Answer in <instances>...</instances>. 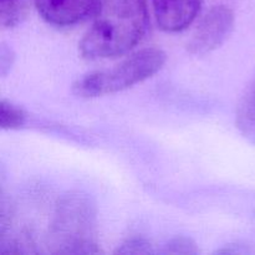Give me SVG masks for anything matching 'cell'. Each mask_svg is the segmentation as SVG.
<instances>
[{
	"label": "cell",
	"instance_id": "cell-11",
	"mask_svg": "<svg viewBox=\"0 0 255 255\" xmlns=\"http://www.w3.org/2000/svg\"><path fill=\"white\" fill-rule=\"evenodd\" d=\"M151 252V244L148 241L142 237H131V238L126 239L116 253L120 254H146Z\"/></svg>",
	"mask_w": 255,
	"mask_h": 255
},
{
	"label": "cell",
	"instance_id": "cell-3",
	"mask_svg": "<svg viewBox=\"0 0 255 255\" xmlns=\"http://www.w3.org/2000/svg\"><path fill=\"white\" fill-rule=\"evenodd\" d=\"M166 59L163 50L157 47L142 49L111 69L84 75L72 85V91L84 99L125 91L157 74L163 67Z\"/></svg>",
	"mask_w": 255,
	"mask_h": 255
},
{
	"label": "cell",
	"instance_id": "cell-9",
	"mask_svg": "<svg viewBox=\"0 0 255 255\" xmlns=\"http://www.w3.org/2000/svg\"><path fill=\"white\" fill-rule=\"evenodd\" d=\"M26 115L16 105L1 100L0 104V126L2 129H16L25 125Z\"/></svg>",
	"mask_w": 255,
	"mask_h": 255
},
{
	"label": "cell",
	"instance_id": "cell-10",
	"mask_svg": "<svg viewBox=\"0 0 255 255\" xmlns=\"http://www.w3.org/2000/svg\"><path fill=\"white\" fill-rule=\"evenodd\" d=\"M163 252L169 254H197L198 248L193 239L188 237H176L164 246Z\"/></svg>",
	"mask_w": 255,
	"mask_h": 255
},
{
	"label": "cell",
	"instance_id": "cell-4",
	"mask_svg": "<svg viewBox=\"0 0 255 255\" xmlns=\"http://www.w3.org/2000/svg\"><path fill=\"white\" fill-rule=\"evenodd\" d=\"M234 12L226 5H216L199 21L193 36L188 41V51L206 55L218 49L234 27Z\"/></svg>",
	"mask_w": 255,
	"mask_h": 255
},
{
	"label": "cell",
	"instance_id": "cell-5",
	"mask_svg": "<svg viewBox=\"0 0 255 255\" xmlns=\"http://www.w3.org/2000/svg\"><path fill=\"white\" fill-rule=\"evenodd\" d=\"M104 0H34L40 16L50 25L75 26L97 15Z\"/></svg>",
	"mask_w": 255,
	"mask_h": 255
},
{
	"label": "cell",
	"instance_id": "cell-6",
	"mask_svg": "<svg viewBox=\"0 0 255 255\" xmlns=\"http://www.w3.org/2000/svg\"><path fill=\"white\" fill-rule=\"evenodd\" d=\"M159 29L167 32L186 30L201 11L202 0H152Z\"/></svg>",
	"mask_w": 255,
	"mask_h": 255
},
{
	"label": "cell",
	"instance_id": "cell-7",
	"mask_svg": "<svg viewBox=\"0 0 255 255\" xmlns=\"http://www.w3.org/2000/svg\"><path fill=\"white\" fill-rule=\"evenodd\" d=\"M236 125L242 136L255 144V80L239 102Z\"/></svg>",
	"mask_w": 255,
	"mask_h": 255
},
{
	"label": "cell",
	"instance_id": "cell-1",
	"mask_svg": "<svg viewBox=\"0 0 255 255\" xmlns=\"http://www.w3.org/2000/svg\"><path fill=\"white\" fill-rule=\"evenodd\" d=\"M147 29V0H104L94 24L80 41V52L89 60L121 56L143 39Z\"/></svg>",
	"mask_w": 255,
	"mask_h": 255
},
{
	"label": "cell",
	"instance_id": "cell-2",
	"mask_svg": "<svg viewBox=\"0 0 255 255\" xmlns=\"http://www.w3.org/2000/svg\"><path fill=\"white\" fill-rule=\"evenodd\" d=\"M47 244L52 254H97L96 203L84 192H69L60 197L49 226Z\"/></svg>",
	"mask_w": 255,
	"mask_h": 255
},
{
	"label": "cell",
	"instance_id": "cell-8",
	"mask_svg": "<svg viewBox=\"0 0 255 255\" xmlns=\"http://www.w3.org/2000/svg\"><path fill=\"white\" fill-rule=\"evenodd\" d=\"M29 0H0V21L4 27H14L25 16Z\"/></svg>",
	"mask_w": 255,
	"mask_h": 255
}]
</instances>
